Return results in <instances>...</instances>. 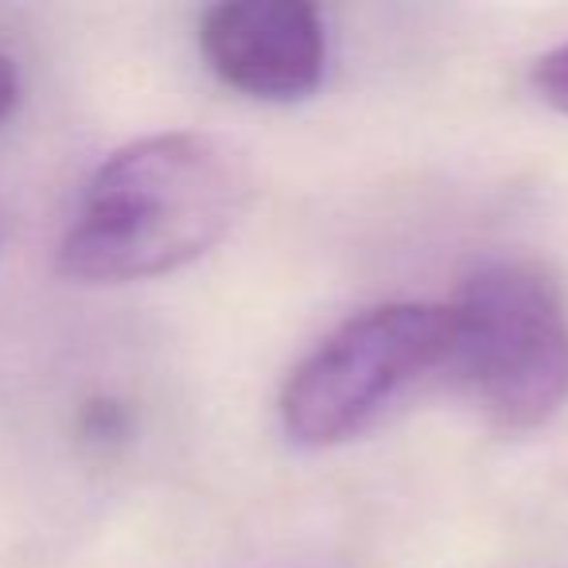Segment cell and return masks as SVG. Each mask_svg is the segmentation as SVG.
Returning <instances> with one entry per match:
<instances>
[{
  "label": "cell",
  "instance_id": "1",
  "mask_svg": "<svg viewBox=\"0 0 568 568\" xmlns=\"http://www.w3.org/2000/svg\"><path fill=\"white\" fill-rule=\"evenodd\" d=\"M245 195L242 160L214 136H141L90 175L59 245V273L79 284L175 273L230 234Z\"/></svg>",
  "mask_w": 568,
  "mask_h": 568
},
{
  "label": "cell",
  "instance_id": "2",
  "mask_svg": "<svg viewBox=\"0 0 568 568\" xmlns=\"http://www.w3.org/2000/svg\"><path fill=\"white\" fill-rule=\"evenodd\" d=\"M448 308L444 374L506 433L549 425L568 402V312L557 281L526 261H490Z\"/></svg>",
  "mask_w": 568,
  "mask_h": 568
},
{
  "label": "cell",
  "instance_id": "3",
  "mask_svg": "<svg viewBox=\"0 0 568 568\" xmlns=\"http://www.w3.org/2000/svg\"><path fill=\"white\" fill-rule=\"evenodd\" d=\"M452 308L425 301L378 304L335 327L281 394L284 433L304 448H332L366 433L405 389L444 374Z\"/></svg>",
  "mask_w": 568,
  "mask_h": 568
},
{
  "label": "cell",
  "instance_id": "4",
  "mask_svg": "<svg viewBox=\"0 0 568 568\" xmlns=\"http://www.w3.org/2000/svg\"><path fill=\"white\" fill-rule=\"evenodd\" d=\"M199 48L226 87L261 102H296L324 82L327 32L308 0H226L206 9Z\"/></svg>",
  "mask_w": 568,
  "mask_h": 568
},
{
  "label": "cell",
  "instance_id": "5",
  "mask_svg": "<svg viewBox=\"0 0 568 568\" xmlns=\"http://www.w3.org/2000/svg\"><path fill=\"white\" fill-rule=\"evenodd\" d=\"M79 433L87 436L98 448H113L129 436V413L113 397H94V402L82 405L79 413Z\"/></svg>",
  "mask_w": 568,
  "mask_h": 568
},
{
  "label": "cell",
  "instance_id": "6",
  "mask_svg": "<svg viewBox=\"0 0 568 568\" xmlns=\"http://www.w3.org/2000/svg\"><path fill=\"white\" fill-rule=\"evenodd\" d=\"M529 87L545 105H552L557 113H568V43L545 51L529 71Z\"/></svg>",
  "mask_w": 568,
  "mask_h": 568
},
{
  "label": "cell",
  "instance_id": "7",
  "mask_svg": "<svg viewBox=\"0 0 568 568\" xmlns=\"http://www.w3.org/2000/svg\"><path fill=\"white\" fill-rule=\"evenodd\" d=\"M20 102V74L9 55H0V121L9 118Z\"/></svg>",
  "mask_w": 568,
  "mask_h": 568
}]
</instances>
